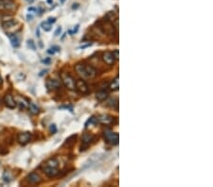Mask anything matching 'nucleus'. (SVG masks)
Masks as SVG:
<instances>
[{
    "instance_id": "obj_1",
    "label": "nucleus",
    "mask_w": 213,
    "mask_h": 187,
    "mask_svg": "<svg viewBox=\"0 0 213 187\" xmlns=\"http://www.w3.org/2000/svg\"><path fill=\"white\" fill-rule=\"evenodd\" d=\"M75 70L77 71L78 75L85 79H94L97 76V70L94 67H92L91 65H87V64H82V63L77 64L75 66Z\"/></svg>"
},
{
    "instance_id": "obj_2",
    "label": "nucleus",
    "mask_w": 213,
    "mask_h": 187,
    "mask_svg": "<svg viewBox=\"0 0 213 187\" xmlns=\"http://www.w3.org/2000/svg\"><path fill=\"white\" fill-rule=\"evenodd\" d=\"M61 79H62V81L64 83V85L66 87L68 90H75V79H74L72 77H71L69 74L66 73H62L61 74Z\"/></svg>"
},
{
    "instance_id": "obj_3",
    "label": "nucleus",
    "mask_w": 213,
    "mask_h": 187,
    "mask_svg": "<svg viewBox=\"0 0 213 187\" xmlns=\"http://www.w3.org/2000/svg\"><path fill=\"white\" fill-rule=\"evenodd\" d=\"M103 136H104V139L106 140V142L110 145L116 146V145L118 144L119 136L118 133H113L111 130H105L104 133H103Z\"/></svg>"
},
{
    "instance_id": "obj_4",
    "label": "nucleus",
    "mask_w": 213,
    "mask_h": 187,
    "mask_svg": "<svg viewBox=\"0 0 213 187\" xmlns=\"http://www.w3.org/2000/svg\"><path fill=\"white\" fill-rule=\"evenodd\" d=\"M75 89L82 95H86L89 93V87L83 79H78L75 83Z\"/></svg>"
},
{
    "instance_id": "obj_5",
    "label": "nucleus",
    "mask_w": 213,
    "mask_h": 187,
    "mask_svg": "<svg viewBox=\"0 0 213 187\" xmlns=\"http://www.w3.org/2000/svg\"><path fill=\"white\" fill-rule=\"evenodd\" d=\"M94 136L92 134L89 133H85L83 134V136L82 137V147H80V150H85L87 149V147H89V145L91 144V142L94 140Z\"/></svg>"
},
{
    "instance_id": "obj_6",
    "label": "nucleus",
    "mask_w": 213,
    "mask_h": 187,
    "mask_svg": "<svg viewBox=\"0 0 213 187\" xmlns=\"http://www.w3.org/2000/svg\"><path fill=\"white\" fill-rule=\"evenodd\" d=\"M31 137H32V134L30 133V131H25V133H21L18 134L17 141H18L19 144L26 145L31 140Z\"/></svg>"
},
{
    "instance_id": "obj_7",
    "label": "nucleus",
    "mask_w": 213,
    "mask_h": 187,
    "mask_svg": "<svg viewBox=\"0 0 213 187\" xmlns=\"http://www.w3.org/2000/svg\"><path fill=\"white\" fill-rule=\"evenodd\" d=\"M15 9V3L14 0H0V9L11 11Z\"/></svg>"
},
{
    "instance_id": "obj_8",
    "label": "nucleus",
    "mask_w": 213,
    "mask_h": 187,
    "mask_svg": "<svg viewBox=\"0 0 213 187\" xmlns=\"http://www.w3.org/2000/svg\"><path fill=\"white\" fill-rule=\"evenodd\" d=\"M43 171L48 177V178H54V177H56L58 174H59V169H58V167H52V166H46V165H44Z\"/></svg>"
},
{
    "instance_id": "obj_9",
    "label": "nucleus",
    "mask_w": 213,
    "mask_h": 187,
    "mask_svg": "<svg viewBox=\"0 0 213 187\" xmlns=\"http://www.w3.org/2000/svg\"><path fill=\"white\" fill-rule=\"evenodd\" d=\"M4 103L9 109H14V108H16V106H17V103H16L15 99L14 98V96H12L11 95H9V94L5 95Z\"/></svg>"
},
{
    "instance_id": "obj_10",
    "label": "nucleus",
    "mask_w": 213,
    "mask_h": 187,
    "mask_svg": "<svg viewBox=\"0 0 213 187\" xmlns=\"http://www.w3.org/2000/svg\"><path fill=\"white\" fill-rule=\"evenodd\" d=\"M28 182L30 183V184H39L42 182V178L40 177L39 174L35 173V172H31L30 175L28 176Z\"/></svg>"
},
{
    "instance_id": "obj_11",
    "label": "nucleus",
    "mask_w": 213,
    "mask_h": 187,
    "mask_svg": "<svg viewBox=\"0 0 213 187\" xmlns=\"http://www.w3.org/2000/svg\"><path fill=\"white\" fill-rule=\"evenodd\" d=\"M102 60H103V62L106 64H108V65H113V64L115 63L116 59L112 52H110V51H106V52L102 54Z\"/></svg>"
},
{
    "instance_id": "obj_12",
    "label": "nucleus",
    "mask_w": 213,
    "mask_h": 187,
    "mask_svg": "<svg viewBox=\"0 0 213 187\" xmlns=\"http://www.w3.org/2000/svg\"><path fill=\"white\" fill-rule=\"evenodd\" d=\"M46 86L48 90H55L58 88H61L62 83H61L60 80L57 79H47L46 82Z\"/></svg>"
},
{
    "instance_id": "obj_13",
    "label": "nucleus",
    "mask_w": 213,
    "mask_h": 187,
    "mask_svg": "<svg viewBox=\"0 0 213 187\" xmlns=\"http://www.w3.org/2000/svg\"><path fill=\"white\" fill-rule=\"evenodd\" d=\"M97 120H98V122H99V123H101V124L109 125V124L113 123L114 118H113L112 116H110V115H108V114H101V115H99V116L97 117Z\"/></svg>"
},
{
    "instance_id": "obj_14",
    "label": "nucleus",
    "mask_w": 213,
    "mask_h": 187,
    "mask_svg": "<svg viewBox=\"0 0 213 187\" xmlns=\"http://www.w3.org/2000/svg\"><path fill=\"white\" fill-rule=\"evenodd\" d=\"M96 98L99 101H104L108 98V93L104 90H101V91H99L96 94Z\"/></svg>"
},
{
    "instance_id": "obj_15",
    "label": "nucleus",
    "mask_w": 213,
    "mask_h": 187,
    "mask_svg": "<svg viewBox=\"0 0 213 187\" xmlns=\"http://www.w3.org/2000/svg\"><path fill=\"white\" fill-rule=\"evenodd\" d=\"M16 25H18V22L16 20H14V19H11V20H6L5 22H3L2 27L4 28H11Z\"/></svg>"
},
{
    "instance_id": "obj_16",
    "label": "nucleus",
    "mask_w": 213,
    "mask_h": 187,
    "mask_svg": "<svg viewBox=\"0 0 213 187\" xmlns=\"http://www.w3.org/2000/svg\"><path fill=\"white\" fill-rule=\"evenodd\" d=\"M9 40H11V46L14 47H17L19 46V40L17 36H16L15 34H9Z\"/></svg>"
},
{
    "instance_id": "obj_17",
    "label": "nucleus",
    "mask_w": 213,
    "mask_h": 187,
    "mask_svg": "<svg viewBox=\"0 0 213 187\" xmlns=\"http://www.w3.org/2000/svg\"><path fill=\"white\" fill-rule=\"evenodd\" d=\"M119 88V80H118V77H117L115 79H113V81L110 84V89L112 91H118Z\"/></svg>"
},
{
    "instance_id": "obj_18",
    "label": "nucleus",
    "mask_w": 213,
    "mask_h": 187,
    "mask_svg": "<svg viewBox=\"0 0 213 187\" xmlns=\"http://www.w3.org/2000/svg\"><path fill=\"white\" fill-rule=\"evenodd\" d=\"M28 109H30V112L32 114H39V108L37 107V105H35L33 102H30V105H28Z\"/></svg>"
},
{
    "instance_id": "obj_19",
    "label": "nucleus",
    "mask_w": 213,
    "mask_h": 187,
    "mask_svg": "<svg viewBox=\"0 0 213 187\" xmlns=\"http://www.w3.org/2000/svg\"><path fill=\"white\" fill-rule=\"evenodd\" d=\"M108 105L110 106L111 108L115 109L116 111H118V98H113L109 100Z\"/></svg>"
},
{
    "instance_id": "obj_20",
    "label": "nucleus",
    "mask_w": 213,
    "mask_h": 187,
    "mask_svg": "<svg viewBox=\"0 0 213 187\" xmlns=\"http://www.w3.org/2000/svg\"><path fill=\"white\" fill-rule=\"evenodd\" d=\"M45 165L46 166H52V167H58L59 165V162L56 160V159H49L48 161H47L46 163H45Z\"/></svg>"
},
{
    "instance_id": "obj_21",
    "label": "nucleus",
    "mask_w": 213,
    "mask_h": 187,
    "mask_svg": "<svg viewBox=\"0 0 213 187\" xmlns=\"http://www.w3.org/2000/svg\"><path fill=\"white\" fill-rule=\"evenodd\" d=\"M41 27L45 31H50L51 30V27H52V26H51V24L48 23L47 21H46V22H43V23L41 24Z\"/></svg>"
},
{
    "instance_id": "obj_22",
    "label": "nucleus",
    "mask_w": 213,
    "mask_h": 187,
    "mask_svg": "<svg viewBox=\"0 0 213 187\" xmlns=\"http://www.w3.org/2000/svg\"><path fill=\"white\" fill-rule=\"evenodd\" d=\"M97 122H98V120H97V118H96L95 116H92L91 118H89V119H88V121H87L86 123H85V128L88 127V125H89V124H90V125H91V124H96Z\"/></svg>"
},
{
    "instance_id": "obj_23",
    "label": "nucleus",
    "mask_w": 213,
    "mask_h": 187,
    "mask_svg": "<svg viewBox=\"0 0 213 187\" xmlns=\"http://www.w3.org/2000/svg\"><path fill=\"white\" fill-rule=\"evenodd\" d=\"M28 46L30 47V48H31L32 50L36 49V46H35V44H34V42L32 41V40H28Z\"/></svg>"
},
{
    "instance_id": "obj_24",
    "label": "nucleus",
    "mask_w": 213,
    "mask_h": 187,
    "mask_svg": "<svg viewBox=\"0 0 213 187\" xmlns=\"http://www.w3.org/2000/svg\"><path fill=\"white\" fill-rule=\"evenodd\" d=\"M49 130H50V133H52V134L56 133V131H57V128H56V125H55V124H52V125H50V128H49Z\"/></svg>"
},
{
    "instance_id": "obj_25",
    "label": "nucleus",
    "mask_w": 213,
    "mask_h": 187,
    "mask_svg": "<svg viewBox=\"0 0 213 187\" xmlns=\"http://www.w3.org/2000/svg\"><path fill=\"white\" fill-rule=\"evenodd\" d=\"M79 27H80V25H77L76 27L74 28V30H69V31H68V33H69L70 35H73V34L77 33V32H78V30H79Z\"/></svg>"
},
{
    "instance_id": "obj_26",
    "label": "nucleus",
    "mask_w": 213,
    "mask_h": 187,
    "mask_svg": "<svg viewBox=\"0 0 213 187\" xmlns=\"http://www.w3.org/2000/svg\"><path fill=\"white\" fill-rule=\"evenodd\" d=\"M47 22H48L49 24L52 25V24H54V23L56 22V18H55V17H49V18L47 19Z\"/></svg>"
},
{
    "instance_id": "obj_27",
    "label": "nucleus",
    "mask_w": 213,
    "mask_h": 187,
    "mask_svg": "<svg viewBox=\"0 0 213 187\" xmlns=\"http://www.w3.org/2000/svg\"><path fill=\"white\" fill-rule=\"evenodd\" d=\"M61 31H62V28H61V27H59V28H57V30H56V31H55V33H54V36H59V34L61 33Z\"/></svg>"
},
{
    "instance_id": "obj_28",
    "label": "nucleus",
    "mask_w": 213,
    "mask_h": 187,
    "mask_svg": "<svg viewBox=\"0 0 213 187\" xmlns=\"http://www.w3.org/2000/svg\"><path fill=\"white\" fill-rule=\"evenodd\" d=\"M51 48V49H52V50H54V52H59V51H60V49H61V48L59 47V46H53L52 47H50Z\"/></svg>"
},
{
    "instance_id": "obj_29",
    "label": "nucleus",
    "mask_w": 213,
    "mask_h": 187,
    "mask_svg": "<svg viewBox=\"0 0 213 187\" xmlns=\"http://www.w3.org/2000/svg\"><path fill=\"white\" fill-rule=\"evenodd\" d=\"M113 55H114L115 59L116 60H118V50L116 49L115 51H113Z\"/></svg>"
},
{
    "instance_id": "obj_30",
    "label": "nucleus",
    "mask_w": 213,
    "mask_h": 187,
    "mask_svg": "<svg viewBox=\"0 0 213 187\" xmlns=\"http://www.w3.org/2000/svg\"><path fill=\"white\" fill-rule=\"evenodd\" d=\"M92 46V43H88L87 44H83V46H80V48H85V47H87V46Z\"/></svg>"
},
{
    "instance_id": "obj_31",
    "label": "nucleus",
    "mask_w": 213,
    "mask_h": 187,
    "mask_svg": "<svg viewBox=\"0 0 213 187\" xmlns=\"http://www.w3.org/2000/svg\"><path fill=\"white\" fill-rule=\"evenodd\" d=\"M28 11H36L37 9H35V8H32V7H30V8H28Z\"/></svg>"
},
{
    "instance_id": "obj_32",
    "label": "nucleus",
    "mask_w": 213,
    "mask_h": 187,
    "mask_svg": "<svg viewBox=\"0 0 213 187\" xmlns=\"http://www.w3.org/2000/svg\"><path fill=\"white\" fill-rule=\"evenodd\" d=\"M42 62H43L44 63H50V59L48 58V59H47V60H43Z\"/></svg>"
},
{
    "instance_id": "obj_33",
    "label": "nucleus",
    "mask_w": 213,
    "mask_h": 187,
    "mask_svg": "<svg viewBox=\"0 0 213 187\" xmlns=\"http://www.w3.org/2000/svg\"><path fill=\"white\" fill-rule=\"evenodd\" d=\"M2 84H3V79H2L1 75H0V87L2 86Z\"/></svg>"
},
{
    "instance_id": "obj_34",
    "label": "nucleus",
    "mask_w": 213,
    "mask_h": 187,
    "mask_svg": "<svg viewBox=\"0 0 213 187\" xmlns=\"http://www.w3.org/2000/svg\"><path fill=\"white\" fill-rule=\"evenodd\" d=\"M47 3H49V4H51V3H52V0H47Z\"/></svg>"
},
{
    "instance_id": "obj_35",
    "label": "nucleus",
    "mask_w": 213,
    "mask_h": 187,
    "mask_svg": "<svg viewBox=\"0 0 213 187\" xmlns=\"http://www.w3.org/2000/svg\"><path fill=\"white\" fill-rule=\"evenodd\" d=\"M27 1L30 2V3H32V2H33V0H27Z\"/></svg>"
},
{
    "instance_id": "obj_36",
    "label": "nucleus",
    "mask_w": 213,
    "mask_h": 187,
    "mask_svg": "<svg viewBox=\"0 0 213 187\" xmlns=\"http://www.w3.org/2000/svg\"><path fill=\"white\" fill-rule=\"evenodd\" d=\"M60 1H61V3H64V1H66V0H60Z\"/></svg>"
}]
</instances>
